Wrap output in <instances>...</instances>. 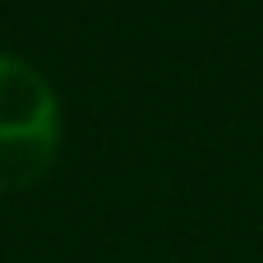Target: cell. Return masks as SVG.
Listing matches in <instances>:
<instances>
[{"label": "cell", "mask_w": 263, "mask_h": 263, "mask_svg": "<svg viewBox=\"0 0 263 263\" xmlns=\"http://www.w3.org/2000/svg\"><path fill=\"white\" fill-rule=\"evenodd\" d=\"M60 148V102L42 69L0 51V190L42 180Z\"/></svg>", "instance_id": "6da1fadb"}]
</instances>
